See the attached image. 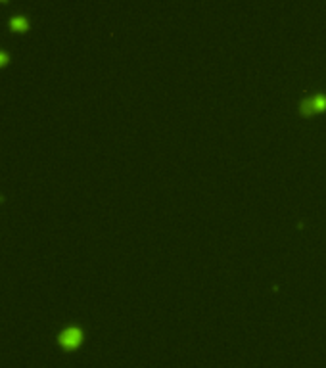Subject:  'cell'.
<instances>
[{"label": "cell", "instance_id": "obj_1", "mask_svg": "<svg viewBox=\"0 0 326 368\" xmlns=\"http://www.w3.org/2000/svg\"><path fill=\"white\" fill-rule=\"evenodd\" d=\"M326 109V92H315L305 96L303 100L299 102V113L305 117L319 113Z\"/></svg>", "mask_w": 326, "mask_h": 368}, {"label": "cell", "instance_id": "obj_2", "mask_svg": "<svg viewBox=\"0 0 326 368\" xmlns=\"http://www.w3.org/2000/svg\"><path fill=\"white\" fill-rule=\"evenodd\" d=\"M83 338H85V332H83V328L79 326H67L64 328L58 336V343L64 349L67 351H71V349H77V347L83 343Z\"/></svg>", "mask_w": 326, "mask_h": 368}, {"label": "cell", "instance_id": "obj_3", "mask_svg": "<svg viewBox=\"0 0 326 368\" xmlns=\"http://www.w3.org/2000/svg\"><path fill=\"white\" fill-rule=\"evenodd\" d=\"M10 27L14 31H27L29 29V22L23 14H15L14 17H10Z\"/></svg>", "mask_w": 326, "mask_h": 368}, {"label": "cell", "instance_id": "obj_4", "mask_svg": "<svg viewBox=\"0 0 326 368\" xmlns=\"http://www.w3.org/2000/svg\"><path fill=\"white\" fill-rule=\"evenodd\" d=\"M8 62H10V54H8L6 50H0V67L6 65Z\"/></svg>", "mask_w": 326, "mask_h": 368}]
</instances>
